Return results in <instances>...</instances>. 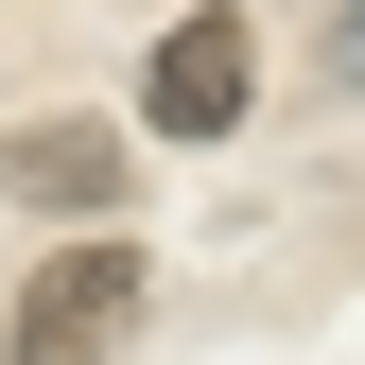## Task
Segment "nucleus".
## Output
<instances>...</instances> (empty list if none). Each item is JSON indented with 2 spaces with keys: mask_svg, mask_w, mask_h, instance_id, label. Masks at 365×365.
Instances as JSON below:
<instances>
[{
  "mask_svg": "<svg viewBox=\"0 0 365 365\" xmlns=\"http://www.w3.org/2000/svg\"><path fill=\"white\" fill-rule=\"evenodd\" d=\"M122 331H140V244H122V226H70L18 279V365H105Z\"/></svg>",
  "mask_w": 365,
  "mask_h": 365,
  "instance_id": "1",
  "label": "nucleus"
},
{
  "mask_svg": "<svg viewBox=\"0 0 365 365\" xmlns=\"http://www.w3.org/2000/svg\"><path fill=\"white\" fill-rule=\"evenodd\" d=\"M0 192H18L35 226H122V192H140V122H105V105L18 122V140H0Z\"/></svg>",
  "mask_w": 365,
  "mask_h": 365,
  "instance_id": "2",
  "label": "nucleus"
},
{
  "mask_svg": "<svg viewBox=\"0 0 365 365\" xmlns=\"http://www.w3.org/2000/svg\"><path fill=\"white\" fill-rule=\"evenodd\" d=\"M244 105H261V35H244V0H209V18H174L157 53H140V140H226Z\"/></svg>",
  "mask_w": 365,
  "mask_h": 365,
  "instance_id": "3",
  "label": "nucleus"
},
{
  "mask_svg": "<svg viewBox=\"0 0 365 365\" xmlns=\"http://www.w3.org/2000/svg\"><path fill=\"white\" fill-rule=\"evenodd\" d=\"M331 70H348V87H365V0H348V18H331Z\"/></svg>",
  "mask_w": 365,
  "mask_h": 365,
  "instance_id": "4",
  "label": "nucleus"
}]
</instances>
